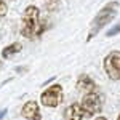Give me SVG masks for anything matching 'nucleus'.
I'll return each mask as SVG.
<instances>
[{
    "mask_svg": "<svg viewBox=\"0 0 120 120\" xmlns=\"http://www.w3.org/2000/svg\"><path fill=\"white\" fill-rule=\"evenodd\" d=\"M43 32V26L40 22V11L37 7H27L22 15L21 34L27 38H37Z\"/></svg>",
    "mask_w": 120,
    "mask_h": 120,
    "instance_id": "1",
    "label": "nucleus"
},
{
    "mask_svg": "<svg viewBox=\"0 0 120 120\" xmlns=\"http://www.w3.org/2000/svg\"><path fill=\"white\" fill-rule=\"evenodd\" d=\"M115 8H117V3L112 2V3H109V5H106V7L94 16L93 24H91V30H90V34H88V40H90L91 37H94L106 24H109L112 19H114V16H115Z\"/></svg>",
    "mask_w": 120,
    "mask_h": 120,
    "instance_id": "2",
    "label": "nucleus"
},
{
    "mask_svg": "<svg viewBox=\"0 0 120 120\" xmlns=\"http://www.w3.org/2000/svg\"><path fill=\"white\" fill-rule=\"evenodd\" d=\"M80 107H82V111L85 112V115H88V117H91V115H94V114L101 112V109H102L101 96H99L96 91L85 94L83 99H82Z\"/></svg>",
    "mask_w": 120,
    "mask_h": 120,
    "instance_id": "3",
    "label": "nucleus"
},
{
    "mask_svg": "<svg viewBox=\"0 0 120 120\" xmlns=\"http://www.w3.org/2000/svg\"><path fill=\"white\" fill-rule=\"evenodd\" d=\"M40 101L46 107L59 106L61 101H63V88H61V85H53V86L46 88L45 91L42 93V96H40Z\"/></svg>",
    "mask_w": 120,
    "mask_h": 120,
    "instance_id": "4",
    "label": "nucleus"
},
{
    "mask_svg": "<svg viewBox=\"0 0 120 120\" xmlns=\"http://www.w3.org/2000/svg\"><path fill=\"white\" fill-rule=\"evenodd\" d=\"M104 69L111 80H120V51H112L106 56Z\"/></svg>",
    "mask_w": 120,
    "mask_h": 120,
    "instance_id": "5",
    "label": "nucleus"
},
{
    "mask_svg": "<svg viewBox=\"0 0 120 120\" xmlns=\"http://www.w3.org/2000/svg\"><path fill=\"white\" fill-rule=\"evenodd\" d=\"M22 117L27 120H42V115H40V107H38V104L35 101H29L24 104V107H22Z\"/></svg>",
    "mask_w": 120,
    "mask_h": 120,
    "instance_id": "6",
    "label": "nucleus"
},
{
    "mask_svg": "<svg viewBox=\"0 0 120 120\" xmlns=\"http://www.w3.org/2000/svg\"><path fill=\"white\" fill-rule=\"evenodd\" d=\"M77 90L85 93V94H88V93H93L96 90V83L93 82L88 75L83 74V75H80L79 80H77Z\"/></svg>",
    "mask_w": 120,
    "mask_h": 120,
    "instance_id": "7",
    "label": "nucleus"
},
{
    "mask_svg": "<svg viewBox=\"0 0 120 120\" xmlns=\"http://www.w3.org/2000/svg\"><path fill=\"white\" fill-rule=\"evenodd\" d=\"M85 117V112L82 111V107H80V104H71L67 109L64 111V120H82Z\"/></svg>",
    "mask_w": 120,
    "mask_h": 120,
    "instance_id": "8",
    "label": "nucleus"
},
{
    "mask_svg": "<svg viewBox=\"0 0 120 120\" xmlns=\"http://www.w3.org/2000/svg\"><path fill=\"white\" fill-rule=\"evenodd\" d=\"M22 50V45L21 43H11V45H8L7 48H3V53H2V56L5 58V59H8V58H11L13 55H16V53H19Z\"/></svg>",
    "mask_w": 120,
    "mask_h": 120,
    "instance_id": "9",
    "label": "nucleus"
},
{
    "mask_svg": "<svg viewBox=\"0 0 120 120\" xmlns=\"http://www.w3.org/2000/svg\"><path fill=\"white\" fill-rule=\"evenodd\" d=\"M119 32H120V22L115 26V27H112V29L107 30V37H112V35H115V34H119Z\"/></svg>",
    "mask_w": 120,
    "mask_h": 120,
    "instance_id": "10",
    "label": "nucleus"
},
{
    "mask_svg": "<svg viewBox=\"0 0 120 120\" xmlns=\"http://www.w3.org/2000/svg\"><path fill=\"white\" fill-rule=\"evenodd\" d=\"M7 11H8L7 3H5L3 0H0V16H5V15H7Z\"/></svg>",
    "mask_w": 120,
    "mask_h": 120,
    "instance_id": "11",
    "label": "nucleus"
},
{
    "mask_svg": "<svg viewBox=\"0 0 120 120\" xmlns=\"http://www.w3.org/2000/svg\"><path fill=\"white\" fill-rule=\"evenodd\" d=\"M58 2H59V0H50V3H48V10L51 11L53 8H56V7H58Z\"/></svg>",
    "mask_w": 120,
    "mask_h": 120,
    "instance_id": "12",
    "label": "nucleus"
},
{
    "mask_svg": "<svg viewBox=\"0 0 120 120\" xmlns=\"http://www.w3.org/2000/svg\"><path fill=\"white\" fill-rule=\"evenodd\" d=\"M7 112H8L7 109H0V120H2L3 117H5V115H7Z\"/></svg>",
    "mask_w": 120,
    "mask_h": 120,
    "instance_id": "13",
    "label": "nucleus"
},
{
    "mask_svg": "<svg viewBox=\"0 0 120 120\" xmlns=\"http://www.w3.org/2000/svg\"><path fill=\"white\" fill-rule=\"evenodd\" d=\"M94 120H107V119H104V117H98V119H94Z\"/></svg>",
    "mask_w": 120,
    "mask_h": 120,
    "instance_id": "14",
    "label": "nucleus"
},
{
    "mask_svg": "<svg viewBox=\"0 0 120 120\" xmlns=\"http://www.w3.org/2000/svg\"><path fill=\"white\" fill-rule=\"evenodd\" d=\"M117 120H120V115H119V117H117Z\"/></svg>",
    "mask_w": 120,
    "mask_h": 120,
    "instance_id": "15",
    "label": "nucleus"
},
{
    "mask_svg": "<svg viewBox=\"0 0 120 120\" xmlns=\"http://www.w3.org/2000/svg\"><path fill=\"white\" fill-rule=\"evenodd\" d=\"M0 66H2V63H0Z\"/></svg>",
    "mask_w": 120,
    "mask_h": 120,
    "instance_id": "16",
    "label": "nucleus"
}]
</instances>
